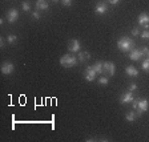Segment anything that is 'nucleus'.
Listing matches in <instances>:
<instances>
[{
	"label": "nucleus",
	"instance_id": "a211bd4d",
	"mask_svg": "<svg viewBox=\"0 0 149 142\" xmlns=\"http://www.w3.org/2000/svg\"><path fill=\"white\" fill-rule=\"evenodd\" d=\"M22 7H23V11H24V12H29V11H31V3H29V1H27V0H25V1H23Z\"/></svg>",
	"mask_w": 149,
	"mask_h": 142
},
{
	"label": "nucleus",
	"instance_id": "6ab92c4d",
	"mask_svg": "<svg viewBox=\"0 0 149 142\" xmlns=\"http://www.w3.org/2000/svg\"><path fill=\"white\" fill-rule=\"evenodd\" d=\"M141 66H143L144 71L149 73V57H146V59L144 60V62H143V65H141Z\"/></svg>",
	"mask_w": 149,
	"mask_h": 142
},
{
	"label": "nucleus",
	"instance_id": "9d476101",
	"mask_svg": "<svg viewBox=\"0 0 149 142\" xmlns=\"http://www.w3.org/2000/svg\"><path fill=\"white\" fill-rule=\"evenodd\" d=\"M68 51L73 53H79L80 52V41L79 40H71L68 44Z\"/></svg>",
	"mask_w": 149,
	"mask_h": 142
},
{
	"label": "nucleus",
	"instance_id": "7ed1b4c3",
	"mask_svg": "<svg viewBox=\"0 0 149 142\" xmlns=\"http://www.w3.org/2000/svg\"><path fill=\"white\" fill-rule=\"evenodd\" d=\"M60 65L64 66V68H72L76 65V57L73 55H64L60 57Z\"/></svg>",
	"mask_w": 149,
	"mask_h": 142
},
{
	"label": "nucleus",
	"instance_id": "dca6fc26",
	"mask_svg": "<svg viewBox=\"0 0 149 142\" xmlns=\"http://www.w3.org/2000/svg\"><path fill=\"white\" fill-rule=\"evenodd\" d=\"M137 114L134 113V112H128L127 114H125V120L128 121V122H133L134 120H136Z\"/></svg>",
	"mask_w": 149,
	"mask_h": 142
},
{
	"label": "nucleus",
	"instance_id": "cd10ccee",
	"mask_svg": "<svg viewBox=\"0 0 149 142\" xmlns=\"http://www.w3.org/2000/svg\"><path fill=\"white\" fill-rule=\"evenodd\" d=\"M143 53H144L145 56H149V49L146 48V46H144V48H143Z\"/></svg>",
	"mask_w": 149,
	"mask_h": 142
},
{
	"label": "nucleus",
	"instance_id": "412c9836",
	"mask_svg": "<svg viewBox=\"0 0 149 142\" xmlns=\"http://www.w3.org/2000/svg\"><path fill=\"white\" fill-rule=\"evenodd\" d=\"M99 82L101 84V85H107V84L109 82V80H108V77H105V76H102V77H100Z\"/></svg>",
	"mask_w": 149,
	"mask_h": 142
},
{
	"label": "nucleus",
	"instance_id": "0eeeda50",
	"mask_svg": "<svg viewBox=\"0 0 149 142\" xmlns=\"http://www.w3.org/2000/svg\"><path fill=\"white\" fill-rule=\"evenodd\" d=\"M139 24L141 25V27H144L145 29L149 28V15L146 12H143L139 16Z\"/></svg>",
	"mask_w": 149,
	"mask_h": 142
},
{
	"label": "nucleus",
	"instance_id": "aec40b11",
	"mask_svg": "<svg viewBox=\"0 0 149 142\" xmlns=\"http://www.w3.org/2000/svg\"><path fill=\"white\" fill-rule=\"evenodd\" d=\"M16 41H17V37H16L15 35H9V36H8V43L16 44Z\"/></svg>",
	"mask_w": 149,
	"mask_h": 142
},
{
	"label": "nucleus",
	"instance_id": "6e6552de",
	"mask_svg": "<svg viewBox=\"0 0 149 142\" xmlns=\"http://www.w3.org/2000/svg\"><path fill=\"white\" fill-rule=\"evenodd\" d=\"M134 100V96L132 94V92L130 90H128V92L123 93L120 97V102L121 104H129V102H132Z\"/></svg>",
	"mask_w": 149,
	"mask_h": 142
},
{
	"label": "nucleus",
	"instance_id": "423d86ee",
	"mask_svg": "<svg viewBox=\"0 0 149 142\" xmlns=\"http://www.w3.org/2000/svg\"><path fill=\"white\" fill-rule=\"evenodd\" d=\"M128 56H129V59L132 60V61H139L144 56V53H143V49H132L128 53Z\"/></svg>",
	"mask_w": 149,
	"mask_h": 142
},
{
	"label": "nucleus",
	"instance_id": "4468645a",
	"mask_svg": "<svg viewBox=\"0 0 149 142\" xmlns=\"http://www.w3.org/2000/svg\"><path fill=\"white\" fill-rule=\"evenodd\" d=\"M125 72H127V74L129 77H137V76H139V71H137V68H134V66H127Z\"/></svg>",
	"mask_w": 149,
	"mask_h": 142
},
{
	"label": "nucleus",
	"instance_id": "b1692460",
	"mask_svg": "<svg viewBox=\"0 0 149 142\" xmlns=\"http://www.w3.org/2000/svg\"><path fill=\"white\" fill-rule=\"evenodd\" d=\"M137 89V85L134 82H132V84H129V89L128 90H130V92H134V90Z\"/></svg>",
	"mask_w": 149,
	"mask_h": 142
},
{
	"label": "nucleus",
	"instance_id": "4be33fe9",
	"mask_svg": "<svg viewBox=\"0 0 149 142\" xmlns=\"http://www.w3.org/2000/svg\"><path fill=\"white\" fill-rule=\"evenodd\" d=\"M141 37H143L144 40H146V39H149V29H145L144 32H141Z\"/></svg>",
	"mask_w": 149,
	"mask_h": 142
},
{
	"label": "nucleus",
	"instance_id": "39448f33",
	"mask_svg": "<svg viewBox=\"0 0 149 142\" xmlns=\"http://www.w3.org/2000/svg\"><path fill=\"white\" fill-rule=\"evenodd\" d=\"M96 76H97V73H96V71L93 69V66H87L85 72H84V78H85L88 82H92V81H95Z\"/></svg>",
	"mask_w": 149,
	"mask_h": 142
},
{
	"label": "nucleus",
	"instance_id": "393cba45",
	"mask_svg": "<svg viewBox=\"0 0 149 142\" xmlns=\"http://www.w3.org/2000/svg\"><path fill=\"white\" fill-rule=\"evenodd\" d=\"M61 3L64 7H69L72 4V0H61Z\"/></svg>",
	"mask_w": 149,
	"mask_h": 142
},
{
	"label": "nucleus",
	"instance_id": "f257e3e1",
	"mask_svg": "<svg viewBox=\"0 0 149 142\" xmlns=\"http://www.w3.org/2000/svg\"><path fill=\"white\" fill-rule=\"evenodd\" d=\"M132 104H133V109L136 110V114L137 117H140V116L143 114L144 112L148 110V100L143 98V100H139V98H134L133 101H132Z\"/></svg>",
	"mask_w": 149,
	"mask_h": 142
},
{
	"label": "nucleus",
	"instance_id": "2eb2a0df",
	"mask_svg": "<svg viewBox=\"0 0 149 142\" xmlns=\"http://www.w3.org/2000/svg\"><path fill=\"white\" fill-rule=\"evenodd\" d=\"M102 64H104L102 61H97L95 65H92L93 69L96 71V73H97V74H102Z\"/></svg>",
	"mask_w": 149,
	"mask_h": 142
},
{
	"label": "nucleus",
	"instance_id": "c85d7f7f",
	"mask_svg": "<svg viewBox=\"0 0 149 142\" xmlns=\"http://www.w3.org/2000/svg\"><path fill=\"white\" fill-rule=\"evenodd\" d=\"M0 46H1V48L4 46V41H3V39H0Z\"/></svg>",
	"mask_w": 149,
	"mask_h": 142
},
{
	"label": "nucleus",
	"instance_id": "ddd939ff",
	"mask_svg": "<svg viewBox=\"0 0 149 142\" xmlns=\"http://www.w3.org/2000/svg\"><path fill=\"white\" fill-rule=\"evenodd\" d=\"M107 11H108V8H107L105 3H99L96 6V8H95V12H96L97 15H104Z\"/></svg>",
	"mask_w": 149,
	"mask_h": 142
},
{
	"label": "nucleus",
	"instance_id": "f8f14e48",
	"mask_svg": "<svg viewBox=\"0 0 149 142\" xmlns=\"http://www.w3.org/2000/svg\"><path fill=\"white\" fill-rule=\"evenodd\" d=\"M36 9L37 11L48 9V0H36Z\"/></svg>",
	"mask_w": 149,
	"mask_h": 142
},
{
	"label": "nucleus",
	"instance_id": "f3484780",
	"mask_svg": "<svg viewBox=\"0 0 149 142\" xmlns=\"http://www.w3.org/2000/svg\"><path fill=\"white\" fill-rule=\"evenodd\" d=\"M91 59V55L88 52H80L79 53V60L80 61H88Z\"/></svg>",
	"mask_w": 149,
	"mask_h": 142
},
{
	"label": "nucleus",
	"instance_id": "7c9ffc66",
	"mask_svg": "<svg viewBox=\"0 0 149 142\" xmlns=\"http://www.w3.org/2000/svg\"><path fill=\"white\" fill-rule=\"evenodd\" d=\"M148 57H149V56H148Z\"/></svg>",
	"mask_w": 149,
	"mask_h": 142
},
{
	"label": "nucleus",
	"instance_id": "20e7f679",
	"mask_svg": "<svg viewBox=\"0 0 149 142\" xmlns=\"http://www.w3.org/2000/svg\"><path fill=\"white\" fill-rule=\"evenodd\" d=\"M116 72V66L113 62L107 61L102 64V74H108V76H113Z\"/></svg>",
	"mask_w": 149,
	"mask_h": 142
},
{
	"label": "nucleus",
	"instance_id": "9b49d317",
	"mask_svg": "<svg viewBox=\"0 0 149 142\" xmlns=\"http://www.w3.org/2000/svg\"><path fill=\"white\" fill-rule=\"evenodd\" d=\"M17 17H19V12L16 11L15 8L9 9L8 12H7V20H8L11 24H12V23H15L16 20H17Z\"/></svg>",
	"mask_w": 149,
	"mask_h": 142
},
{
	"label": "nucleus",
	"instance_id": "5701e85b",
	"mask_svg": "<svg viewBox=\"0 0 149 142\" xmlns=\"http://www.w3.org/2000/svg\"><path fill=\"white\" fill-rule=\"evenodd\" d=\"M32 17L33 19H36V20H39V19H40V13H39V11H33V13H32Z\"/></svg>",
	"mask_w": 149,
	"mask_h": 142
},
{
	"label": "nucleus",
	"instance_id": "f03ea898",
	"mask_svg": "<svg viewBox=\"0 0 149 142\" xmlns=\"http://www.w3.org/2000/svg\"><path fill=\"white\" fill-rule=\"evenodd\" d=\"M117 46H118V49H120V51L128 53V52H130V51L133 49L134 41L132 40V39H129V37L124 36V37H121L120 40L117 41Z\"/></svg>",
	"mask_w": 149,
	"mask_h": 142
},
{
	"label": "nucleus",
	"instance_id": "c756f323",
	"mask_svg": "<svg viewBox=\"0 0 149 142\" xmlns=\"http://www.w3.org/2000/svg\"><path fill=\"white\" fill-rule=\"evenodd\" d=\"M53 3H57V1H60V0H52Z\"/></svg>",
	"mask_w": 149,
	"mask_h": 142
},
{
	"label": "nucleus",
	"instance_id": "1a4fd4ad",
	"mask_svg": "<svg viewBox=\"0 0 149 142\" xmlns=\"http://www.w3.org/2000/svg\"><path fill=\"white\" fill-rule=\"evenodd\" d=\"M13 69H15V65L9 61H6L1 65V73L3 74H11L13 72Z\"/></svg>",
	"mask_w": 149,
	"mask_h": 142
},
{
	"label": "nucleus",
	"instance_id": "a878e982",
	"mask_svg": "<svg viewBox=\"0 0 149 142\" xmlns=\"http://www.w3.org/2000/svg\"><path fill=\"white\" fill-rule=\"evenodd\" d=\"M132 35H133V36H139V35H140V29H139V28H133V29H132Z\"/></svg>",
	"mask_w": 149,
	"mask_h": 142
},
{
	"label": "nucleus",
	"instance_id": "bb28decb",
	"mask_svg": "<svg viewBox=\"0 0 149 142\" xmlns=\"http://www.w3.org/2000/svg\"><path fill=\"white\" fill-rule=\"evenodd\" d=\"M121 0H108V3L112 4V6H116V4H118Z\"/></svg>",
	"mask_w": 149,
	"mask_h": 142
}]
</instances>
